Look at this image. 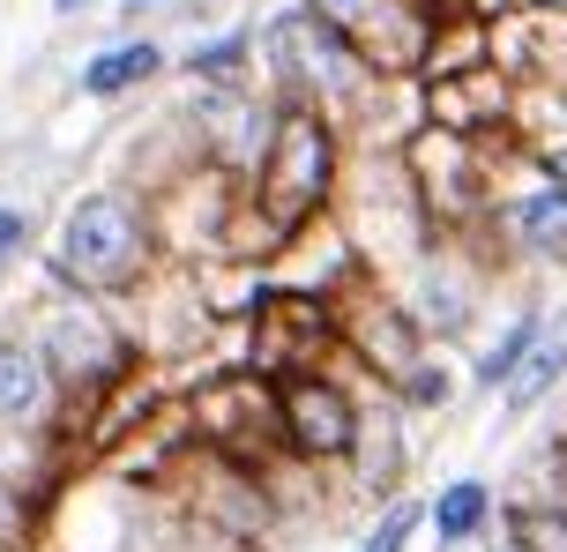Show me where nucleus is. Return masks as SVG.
Here are the masks:
<instances>
[{
    "instance_id": "f257e3e1",
    "label": "nucleus",
    "mask_w": 567,
    "mask_h": 552,
    "mask_svg": "<svg viewBox=\"0 0 567 552\" xmlns=\"http://www.w3.org/2000/svg\"><path fill=\"white\" fill-rule=\"evenodd\" d=\"M337 195V119L307 105V97H284L277 119H269V143L255 157V217H261V239L284 247L299 239L329 209Z\"/></svg>"
},
{
    "instance_id": "f03ea898",
    "label": "nucleus",
    "mask_w": 567,
    "mask_h": 552,
    "mask_svg": "<svg viewBox=\"0 0 567 552\" xmlns=\"http://www.w3.org/2000/svg\"><path fill=\"white\" fill-rule=\"evenodd\" d=\"M261 53L277 67L284 97H307V105H321L329 119H337L343 105H359L373 83H389V75H373L367 60H359V45H351L343 30H329L313 8H284L277 23L261 30Z\"/></svg>"
},
{
    "instance_id": "7ed1b4c3",
    "label": "nucleus",
    "mask_w": 567,
    "mask_h": 552,
    "mask_svg": "<svg viewBox=\"0 0 567 552\" xmlns=\"http://www.w3.org/2000/svg\"><path fill=\"white\" fill-rule=\"evenodd\" d=\"M142 254H150V232H142V209L127 195H83L60 225V277L83 291H120L142 277Z\"/></svg>"
},
{
    "instance_id": "20e7f679",
    "label": "nucleus",
    "mask_w": 567,
    "mask_h": 552,
    "mask_svg": "<svg viewBox=\"0 0 567 552\" xmlns=\"http://www.w3.org/2000/svg\"><path fill=\"white\" fill-rule=\"evenodd\" d=\"M299 8H313L329 30H343L373 75H419L433 60V38H441V23L419 0H299Z\"/></svg>"
},
{
    "instance_id": "39448f33",
    "label": "nucleus",
    "mask_w": 567,
    "mask_h": 552,
    "mask_svg": "<svg viewBox=\"0 0 567 552\" xmlns=\"http://www.w3.org/2000/svg\"><path fill=\"white\" fill-rule=\"evenodd\" d=\"M277 434L299 456H313V464H337V456L359 448V404L321 374H284L277 381Z\"/></svg>"
},
{
    "instance_id": "423d86ee",
    "label": "nucleus",
    "mask_w": 567,
    "mask_h": 552,
    "mask_svg": "<svg viewBox=\"0 0 567 552\" xmlns=\"http://www.w3.org/2000/svg\"><path fill=\"white\" fill-rule=\"evenodd\" d=\"M337 336V314H329V299H307V291H269L261 299V321H255V366L261 374H307L299 358Z\"/></svg>"
},
{
    "instance_id": "0eeeda50",
    "label": "nucleus",
    "mask_w": 567,
    "mask_h": 552,
    "mask_svg": "<svg viewBox=\"0 0 567 552\" xmlns=\"http://www.w3.org/2000/svg\"><path fill=\"white\" fill-rule=\"evenodd\" d=\"M120 366H127V344H120V329L97 306L53 314V329H45V374L53 381H68V388H105Z\"/></svg>"
},
{
    "instance_id": "6e6552de",
    "label": "nucleus",
    "mask_w": 567,
    "mask_h": 552,
    "mask_svg": "<svg viewBox=\"0 0 567 552\" xmlns=\"http://www.w3.org/2000/svg\"><path fill=\"white\" fill-rule=\"evenodd\" d=\"M501 225H508V239L530 254V262H567V195L553 187V179L508 195V202H501Z\"/></svg>"
},
{
    "instance_id": "1a4fd4ad",
    "label": "nucleus",
    "mask_w": 567,
    "mask_h": 552,
    "mask_svg": "<svg viewBox=\"0 0 567 552\" xmlns=\"http://www.w3.org/2000/svg\"><path fill=\"white\" fill-rule=\"evenodd\" d=\"M560 381H567V314L538 329L530 358H523V366H515V381L501 388V410H508V418H530V410H538L545 396L560 388Z\"/></svg>"
},
{
    "instance_id": "9d476101",
    "label": "nucleus",
    "mask_w": 567,
    "mask_h": 552,
    "mask_svg": "<svg viewBox=\"0 0 567 552\" xmlns=\"http://www.w3.org/2000/svg\"><path fill=\"white\" fill-rule=\"evenodd\" d=\"M425 523H433L441 545H471V538L493 523V486H485V478H455V486H441V500L425 508Z\"/></svg>"
},
{
    "instance_id": "9b49d317",
    "label": "nucleus",
    "mask_w": 567,
    "mask_h": 552,
    "mask_svg": "<svg viewBox=\"0 0 567 552\" xmlns=\"http://www.w3.org/2000/svg\"><path fill=\"white\" fill-rule=\"evenodd\" d=\"M157 67H165V53H157L150 38H127V45H113V53H97L83 67V90H90V97H120V90L150 83Z\"/></svg>"
},
{
    "instance_id": "f8f14e48",
    "label": "nucleus",
    "mask_w": 567,
    "mask_h": 552,
    "mask_svg": "<svg viewBox=\"0 0 567 552\" xmlns=\"http://www.w3.org/2000/svg\"><path fill=\"white\" fill-rule=\"evenodd\" d=\"M45 351L30 344H0V418H38L45 404Z\"/></svg>"
},
{
    "instance_id": "ddd939ff",
    "label": "nucleus",
    "mask_w": 567,
    "mask_h": 552,
    "mask_svg": "<svg viewBox=\"0 0 567 552\" xmlns=\"http://www.w3.org/2000/svg\"><path fill=\"white\" fill-rule=\"evenodd\" d=\"M538 329H545V306H523V314L501 329V344L478 358V374H471V381H478V388H508L515 366H523V358H530V344H538Z\"/></svg>"
},
{
    "instance_id": "4468645a",
    "label": "nucleus",
    "mask_w": 567,
    "mask_h": 552,
    "mask_svg": "<svg viewBox=\"0 0 567 552\" xmlns=\"http://www.w3.org/2000/svg\"><path fill=\"white\" fill-rule=\"evenodd\" d=\"M508 545L515 552H567V508H508Z\"/></svg>"
},
{
    "instance_id": "2eb2a0df",
    "label": "nucleus",
    "mask_w": 567,
    "mask_h": 552,
    "mask_svg": "<svg viewBox=\"0 0 567 552\" xmlns=\"http://www.w3.org/2000/svg\"><path fill=\"white\" fill-rule=\"evenodd\" d=\"M247 53H255V38H247V30H225V38H209V45L187 53V75H202V83H231V75L247 67Z\"/></svg>"
},
{
    "instance_id": "dca6fc26",
    "label": "nucleus",
    "mask_w": 567,
    "mask_h": 552,
    "mask_svg": "<svg viewBox=\"0 0 567 552\" xmlns=\"http://www.w3.org/2000/svg\"><path fill=\"white\" fill-rule=\"evenodd\" d=\"M419 523H425V508H419V500H389V515H381V523L367 530V545H359V552H403Z\"/></svg>"
},
{
    "instance_id": "f3484780",
    "label": "nucleus",
    "mask_w": 567,
    "mask_h": 552,
    "mask_svg": "<svg viewBox=\"0 0 567 552\" xmlns=\"http://www.w3.org/2000/svg\"><path fill=\"white\" fill-rule=\"evenodd\" d=\"M23 239H30V217L23 209H0V269H8V254H16Z\"/></svg>"
},
{
    "instance_id": "a211bd4d",
    "label": "nucleus",
    "mask_w": 567,
    "mask_h": 552,
    "mask_svg": "<svg viewBox=\"0 0 567 552\" xmlns=\"http://www.w3.org/2000/svg\"><path fill=\"white\" fill-rule=\"evenodd\" d=\"M538 173H545V179H553V187L567 195V135H560V143H545V149H538Z\"/></svg>"
},
{
    "instance_id": "6ab92c4d",
    "label": "nucleus",
    "mask_w": 567,
    "mask_h": 552,
    "mask_svg": "<svg viewBox=\"0 0 567 552\" xmlns=\"http://www.w3.org/2000/svg\"><path fill=\"white\" fill-rule=\"evenodd\" d=\"M16 523H23V508H16V493H8V478H0V538H16Z\"/></svg>"
},
{
    "instance_id": "aec40b11",
    "label": "nucleus",
    "mask_w": 567,
    "mask_h": 552,
    "mask_svg": "<svg viewBox=\"0 0 567 552\" xmlns=\"http://www.w3.org/2000/svg\"><path fill=\"white\" fill-rule=\"evenodd\" d=\"M60 8H90V0H60Z\"/></svg>"
}]
</instances>
